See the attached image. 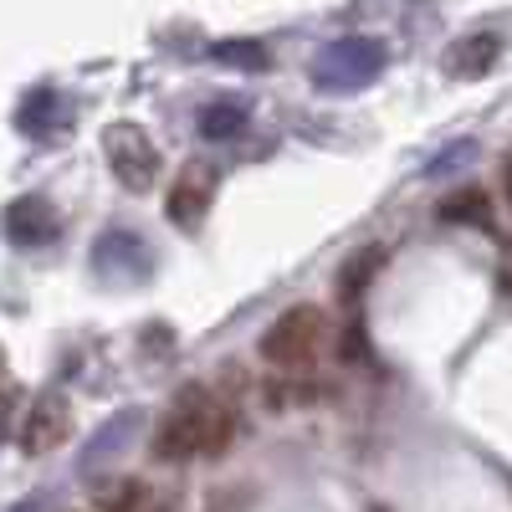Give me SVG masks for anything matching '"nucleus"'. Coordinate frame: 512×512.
Here are the masks:
<instances>
[{"label": "nucleus", "mask_w": 512, "mask_h": 512, "mask_svg": "<svg viewBox=\"0 0 512 512\" xmlns=\"http://www.w3.org/2000/svg\"><path fill=\"white\" fill-rule=\"evenodd\" d=\"M226 446H231V410L205 384H185L175 395V405L164 410L154 456L159 461H190V456H221Z\"/></svg>", "instance_id": "f257e3e1"}, {"label": "nucleus", "mask_w": 512, "mask_h": 512, "mask_svg": "<svg viewBox=\"0 0 512 512\" xmlns=\"http://www.w3.org/2000/svg\"><path fill=\"white\" fill-rule=\"evenodd\" d=\"M384 62H390V47H384L379 36H338L313 57V88L354 93L384 72Z\"/></svg>", "instance_id": "f03ea898"}, {"label": "nucleus", "mask_w": 512, "mask_h": 512, "mask_svg": "<svg viewBox=\"0 0 512 512\" xmlns=\"http://www.w3.org/2000/svg\"><path fill=\"white\" fill-rule=\"evenodd\" d=\"M323 344H328V313L313 308V303H303V308H287L267 328L262 359L277 364V369H313L318 354H323Z\"/></svg>", "instance_id": "7ed1b4c3"}, {"label": "nucleus", "mask_w": 512, "mask_h": 512, "mask_svg": "<svg viewBox=\"0 0 512 512\" xmlns=\"http://www.w3.org/2000/svg\"><path fill=\"white\" fill-rule=\"evenodd\" d=\"M93 272L108 287H144L154 277V251H149V241L139 231L113 226V231H103L93 241Z\"/></svg>", "instance_id": "20e7f679"}, {"label": "nucleus", "mask_w": 512, "mask_h": 512, "mask_svg": "<svg viewBox=\"0 0 512 512\" xmlns=\"http://www.w3.org/2000/svg\"><path fill=\"white\" fill-rule=\"evenodd\" d=\"M103 149L113 159V175H118L123 190H134V195L154 190V180H159V149L149 144V134H144L139 123H128V118L123 123H108Z\"/></svg>", "instance_id": "39448f33"}, {"label": "nucleus", "mask_w": 512, "mask_h": 512, "mask_svg": "<svg viewBox=\"0 0 512 512\" xmlns=\"http://www.w3.org/2000/svg\"><path fill=\"white\" fill-rule=\"evenodd\" d=\"M67 431H72V405H67L57 390H47V395H36V400H31L26 420L16 425V446H21L26 456H41V451L62 446Z\"/></svg>", "instance_id": "423d86ee"}, {"label": "nucleus", "mask_w": 512, "mask_h": 512, "mask_svg": "<svg viewBox=\"0 0 512 512\" xmlns=\"http://www.w3.org/2000/svg\"><path fill=\"white\" fill-rule=\"evenodd\" d=\"M16 128L26 139H41V144H52L62 139L67 128H72V103L62 88H52V82H41V88H31L16 108Z\"/></svg>", "instance_id": "0eeeda50"}, {"label": "nucleus", "mask_w": 512, "mask_h": 512, "mask_svg": "<svg viewBox=\"0 0 512 512\" xmlns=\"http://www.w3.org/2000/svg\"><path fill=\"white\" fill-rule=\"evenodd\" d=\"M6 236H11V246H21V251L52 246V241L62 236V221H57L52 200H41V195L11 200V210H6Z\"/></svg>", "instance_id": "6e6552de"}, {"label": "nucleus", "mask_w": 512, "mask_h": 512, "mask_svg": "<svg viewBox=\"0 0 512 512\" xmlns=\"http://www.w3.org/2000/svg\"><path fill=\"white\" fill-rule=\"evenodd\" d=\"M210 190H216V175H210L205 164H185L175 190H169V221L195 231L205 221V205H210Z\"/></svg>", "instance_id": "1a4fd4ad"}, {"label": "nucleus", "mask_w": 512, "mask_h": 512, "mask_svg": "<svg viewBox=\"0 0 512 512\" xmlns=\"http://www.w3.org/2000/svg\"><path fill=\"white\" fill-rule=\"evenodd\" d=\"M502 57V36L497 31H472V36H461L451 41V52H446V72L461 77V82H472L482 72H492Z\"/></svg>", "instance_id": "9d476101"}, {"label": "nucleus", "mask_w": 512, "mask_h": 512, "mask_svg": "<svg viewBox=\"0 0 512 512\" xmlns=\"http://www.w3.org/2000/svg\"><path fill=\"white\" fill-rule=\"evenodd\" d=\"M93 502L103 512H169V502H159V492H149L139 477H108V482H98Z\"/></svg>", "instance_id": "9b49d317"}, {"label": "nucleus", "mask_w": 512, "mask_h": 512, "mask_svg": "<svg viewBox=\"0 0 512 512\" xmlns=\"http://www.w3.org/2000/svg\"><path fill=\"white\" fill-rule=\"evenodd\" d=\"M139 425H144V410H123V415H113V420L103 425V431H98L88 446H82L77 466H82V472H93L98 461H108L118 446H128V441H134V431H139Z\"/></svg>", "instance_id": "f8f14e48"}, {"label": "nucleus", "mask_w": 512, "mask_h": 512, "mask_svg": "<svg viewBox=\"0 0 512 512\" xmlns=\"http://www.w3.org/2000/svg\"><path fill=\"white\" fill-rule=\"evenodd\" d=\"M246 123H251V108H246V103H236V98H216V103H205V108L195 113L200 139H210V144L246 134Z\"/></svg>", "instance_id": "ddd939ff"}, {"label": "nucleus", "mask_w": 512, "mask_h": 512, "mask_svg": "<svg viewBox=\"0 0 512 512\" xmlns=\"http://www.w3.org/2000/svg\"><path fill=\"white\" fill-rule=\"evenodd\" d=\"M210 57H216V62H226V67H246V72H262V67L272 62L262 41H241V36H231V41H216V47H210Z\"/></svg>", "instance_id": "4468645a"}, {"label": "nucleus", "mask_w": 512, "mask_h": 512, "mask_svg": "<svg viewBox=\"0 0 512 512\" xmlns=\"http://www.w3.org/2000/svg\"><path fill=\"white\" fill-rule=\"evenodd\" d=\"M379 267V251H359L354 262L344 267V277H338V297H344V303L354 308L359 303V292H364V282H369V272Z\"/></svg>", "instance_id": "2eb2a0df"}, {"label": "nucleus", "mask_w": 512, "mask_h": 512, "mask_svg": "<svg viewBox=\"0 0 512 512\" xmlns=\"http://www.w3.org/2000/svg\"><path fill=\"white\" fill-rule=\"evenodd\" d=\"M472 159H477V144H472V139H456L451 149H441L431 164H425V175H431V180H446V175H456V169H466Z\"/></svg>", "instance_id": "dca6fc26"}, {"label": "nucleus", "mask_w": 512, "mask_h": 512, "mask_svg": "<svg viewBox=\"0 0 512 512\" xmlns=\"http://www.w3.org/2000/svg\"><path fill=\"white\" fill-rule=\"evenodd\" d=\"M441 221H487V195L482 190H461V195H451L446 205H441Z\"/></svg>", "instance_id": "f3484780"}, {"label": "nucleus", "mask_w": 512, "mask_h": 512, "mask_svg": "<svg viewBox=\"0 0 512 512\" xmlns=\"http://www.w3.org/2000/svg\"><path fill=\"white\" fill-rule=\"evenodd\" d=\"M507 190H512V169H507Z\"/></svg>", "instance_id": "a211bd4d"}]
</instances>
